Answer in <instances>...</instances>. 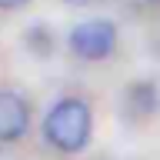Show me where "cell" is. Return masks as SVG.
<instances>
[{"label":"cell","mask_w":160,"mask_h":160,"mask_svg":"<svg viewBox=\"0 0 160 160\" xmlns=\"http://www.w3.org/2000/svg\"><path fill=\"white\" fill-rule=\"evenodd\" d=\"M117 47V27L110 20H83L70 30V50L80 60H107Z\"/></svg>","instance_id":"cell-2"},{"label":"cell","mask_w":160,"mask_h":160,"mask_svg":"<svg viewBox=\"0 0 160 160\" xmlns=\"http://www.w3.org/2000/svg\"><path fill=\"white\" fill-rule=\"evenodd\" d=\"M90 130H93V117L90 107L77 97H63L50 107L47 120H43V137L63 153H77L87 147Z\"/></svg>","instance_id":"cell-1"},{"label":"cell","mask_w":160,"mask_h":160,"mask_svg":"<svg viewBox=\"0 0 160 160\" xmlns=\"http://www.w3.org/2000/svg\"><path fill=\"white\" fill-rule=\"evenodd\" d=\"M63 3H90V0H63Z\"/></svg>","instance_id":"cell-6"},{"label":"cell","mask_w":160,"mask_h":160,"mask_svg":"<svg viewBox=\"0 0 160 160\" xmlns=\"http://www.w3.org/2000/svg\"><path fill=\"white\" fill-rule=\"evenodd\" d=\"M157 103H160V93L153 83H133V87H127V93H123V113H127L130 120H147L157 113Z\"/></svg>","instance_id":"cell-4"},{"label":"cell","mask_w":160,"mask_h":160,"mask_svg":"<svg viewBox=\"0 0 160 160\" xmlns=\"http://www.w3.org/2000/svg\"><path fill=\"white\" fill-rule=\"evenodd\" d=\"M30 127V107L13 90H0V143H13Z\"/></svg>","instance_id":"cell-3"},{"label":"cell","mask_w":160,"mask_h":160,"mask_svg":"<svg viewBox=\"0 0 160 160\" xmlns=\"http://www.w3.org/2000/svg\"><path fill=\"white\" fill-rule=\"evenodd\" d=\"M27 0H0V10H17V7H23Z\"/></svg>","instance_id":"cell-5"}]
</instances>
